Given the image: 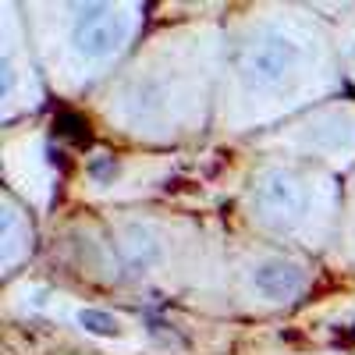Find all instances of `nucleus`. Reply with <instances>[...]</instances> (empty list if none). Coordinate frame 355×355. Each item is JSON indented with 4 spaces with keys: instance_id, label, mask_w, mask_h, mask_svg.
I'll return each mask as SVG.
<instances>
[{
    "instance_id": "nucleus-5",
    "label": "nucleus",
    "mask_w": 355,
    "mask_h": 355,
    "mask_svg": "<svg viewBox=\"0 0 355 355\" xmlns=\"http://www.w3.org/2000/svg\"><path fill=\"white\" fill-rule=\"evenodd\" d=\"M345 189L334 171L266 153L242 189V220L249 234L291 252H327L338 242Z\"/></svg>"
},
{
    "instance_id": "nucleus-3",
    "label": "nucleus",
    "mask_w": 355,
    "mask_h": 355,
    "mask_svg": "<svg viewBox=\"0 0 355 355\" xmlns=\"http://www.w3.org/2000/svg\"><path fill=\"white\" fill-rule=\"evenodd\" d=\"M68 245L78 252L82 277L100 284L227 302V234L206 239L196 220L110 210L82 220Z\"/></svg>"
},
{
    "instance_id": "nucleus-12",
    "label": "nucleus",
    "mask_w": 355,
    "mask_h": 355,
    "mask_svg": "<svg viewBox=\"0 0 355 355\" xmlns=\"http://www.w3.org/2000/svg\"><path fill=\"white\" fill-rule=\"evenodd\" d=\"M334 40H338L345 82L355 85V15H341V21H334Z\"/></svg>"
},
{
    "instance_id": "nucleus-9",
    "label": "nucleus",
    "mask_w": 355,
    "mask_h": 355,
    "mask_svg": "<svg viewBox=\"0 0 355 355\" xmlns=\"http://www.w3.org/2000/svg\"><path fill=\"white\" fill-rule=\"evenodd\" d=\"M0 68H4V125L11 128L15 117L40 110L46 100L43 71L33 53V43H28L25 18L18 15L15 4H4V57H0Z\"/></svg>"
},
{
    "instance_id": "nucleus-7",
    "label": "nucleus",
    "mask_w": 355,
    "mask_h": 355,
    "mask_svg": "<svg viewBox=\"0 0 355 355\" xmlns=\"http://www.w3.org/2000/svg\"><path fill=\"white\" fill-rule=\"evenodd\" d=\"M259 150L309 160L327 171H348L355 164V100H331L306 110L299 121L277 125L256 139Z\"/></svg>"
},
{
    "instance_id": "nucleus-10",
    "label": "nucleus",
    "mask_w": 355,
    "mask_h": 355,
    "mask_svg": "<svg viewBox=\"0 0 355 355\" xmlns=\"http://www.w3.org/2000/svg\"><path fill=\"white\" fill-rule=\"evenodd\" d=\"M36 252V224L28 217V206L4 189V277L15 281L21 263Z\"/></svg>"
},
{
    "instance_id": "nucleus-4",
    "label": "nucleus",
    "mask_w": 355,
    "mask_h": 355,
    "mask_svg": "<svg viewBox=\"0 0 355 355\" xmlns=\"http://www.w3.org/2000/svg\"><path fill=\"white\" fill-rule=\"evenodd\" d=\"M25 33L43 78L75 100L110 82L146 25L142 4H28Z\"/></svg>"
},
{
    "instance_id": "nucleus-8",
    "label": "nucleus",
    "mask_w": 355,
    "mask_h": 355,
    "mask_svg": "<svg viewBox=\"0 0 355 355\" xmlns=\"http://www.w3.org/2000/svg\"><path fill=\"white\" fill-rule=\"evenodd\" d=\"M21 291L28 299V316L46 313L61 323V327H75V331H82V338L107 345L114 352H135V348L146 345V331H139L142 323L128 320L125 313H114V309H103V306H93V302H75V299H68V295L53 291L40 281H25Z\"/></svg>"
},
{
    "instance_id": "nucleus-6",
    "label": "nucleus",
    "mask_w": 355,
    "mask_h": 355,
    "mask_svg": "<svg viewBox=\"0 0 355 355\" xmlns=\"http://www.w3.org/2000/svg\"><path fill=\"white\" fill-rule=\"evenodd\" d=\"M302 252L263 242L256 234H227V299L249 313L288 309L313 284Z\"/></svg>"
},
{
    "instance_id": "nucleus-2",
    "label": "nucleus",
    "mask_w": 355,
    "mask_h": 355,
    "mask_svg": "<svg viewBox=\"0 0 355 355\" xmlns=\"http://www.w3.org/2000/svg\"><path fill=\"white\" fill-rule=\"evenodd\" d=\"M224 46V21H189L153 36L96 96L103 121L142 142L202 135L220 96Z\"/></svg>"
},
{
    "instance_id": "nucleus-1",
    "label": "nucleus",
    "mask_w": 355,
    "mask_h": 355,
    "mask_svg": "<svg viewBox=\"0 0 355 355\" xmlns=\"http://www.w3.org/2000/svg\"><path fill=\"white\" fill-rule=\"evenodd\" d=\"M224 75L217 96L220 132H274L309 103H331L345 89L334 25L316 8H249L224 21Z\"/></svg>"
},
{
    "instance_id": "nucleus-11",
    "label": "nucleus",
    "mask_w": 355,
    "mask_h": 355,
    "mask_svg": "<svg viewBox=\"0 0 355 355\" xmlns=\"http://www.w3.org/2000/svg\"><path fill=\"white\" fill-rule=\"evenodd\" d=\"M334 249H338V263H341V256H345V263L355 270V178H352L348 189H345L341 227H338V242H334Z\"/></svg>"
}]
</instances>
